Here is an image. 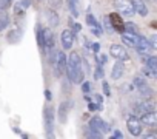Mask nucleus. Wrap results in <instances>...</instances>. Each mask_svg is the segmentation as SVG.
<instances>
[{
  "label": "nucleus",
  "mask_w": 157,
  "mask_h": 139,
  "mask_svg": "<svg viewBox=\"0 0 157 139\" xmlns=\"http://www.w3.org/2000/svg\"><path fill=\"white\" fill-rule=\"evenodd\" d=\"M65 71L68 74V79L71 84H82L85 81V73H83V63L82 59L77 53H71L69 57L66 59V68Z\"/></svg>",
  "instance_id": "1"
},
{
  "label": "nucleus",
  "mask_w": 157,
  "mask_h": 139,
  "mask_svg": "<svg viewBox=\"0 0 157 139\" xmlns=\"http://www.w3.org/2000/svg\"><path fill=\"white\" fill-rule=\"evenodd\" d=\"M45 117V136L54 137V124H56V111L52 105H46L43 110Z\"/></svg>",
  "instance_id": "2"
},
{
  "label": "nucleus",
  "mask_w": 157,
  "mask_h": 139,
  "mask_svg": "<svg viewBox=\"0 0 157 139\" xmlns=\"http://www.w3.org/2000/svg\"><path fill=\"white\" fill-rule=\"evenodd\" d=\"M52 66H54V74L56 76H62L65 73V68H66V56L63 51H56L54 56L49 57Z\"/></svg>",
  "instance_id": "3"
},
{
  "label": "nucleus",
  "mask_w": 157,
  "mask_h": 139,
  "mask_svg": "<svg viewBox=\"0 0 157 139\" xmlns=\"http://www.w3.org/2000/svg\"><path fill=\"white\" fill-rule=\"evenodd\" d=\"M114 8L125 17H132V14H134L131 0H114Z\"/></svg>",
  "instance_id": "4"
},
{
  "label": "nucleus",
  "mask_w": 157,
  "mask_h": 139,
  "mask_svg": "<svg viewBox=\"0 0 157 139\" xmlns=\"http://www.w3.org/2000/svg\"><path fill=\"white\" fill-rule=\"evenodd\" d=\"M90 128L94 130V131H97V133H100L102 136H105V134L109 131V125H108L106 122H103L102 117H99V116H94V117L90 121Z\"/></svg>",
  "instance_id": "5"
},
{
  "label": "nucleus",
  "mask_w": 157,
  "mask_h": 139,
  "mask_svg": "<svg viewBox=\"0 0 157 139\" xmlns=\"http://www.w3.org/2000/svg\"><path fill=\"white\" fill-rule=\"evenodd\" d=\"M142 125L143 124L136 116H129L128 121H126V127H128V131L131 133V136H140L142 134Z\"/></svg>",
  "instance_id": "6"
},
{
  "label": "nucleus",
  "mask_w": 157,
  "mask_h": 139,
  "mask_svg": "<svg viewBox=\"0 0 157 139\" xmlns=\"http://www.w3.org/2000/svg\"><path fill=\"white\" fill-rule=\"evenodd\" d=\"M120 34H122L123 43L126 46H131V48H136V45L140 42V37H142V36H139V33H131V31H123Z\"/></svg>",
  "instance_id": "7"
},
{
  "label": "nucleus",
  "mask_w": 157,
  "mask_h": 139,
  "mask_svg": "<svg viewBox=\"0 0 157 139\" xmlns=\"http://www.w3.org/2000/svg\"><path fill=\"white\" fill-rule=\"evenodd\" d=\"M109 54L114 57V59H117V60H128V53H126V50L122 46V45H119V43H114V45H111V48H109Z\"/></svg>",
  "instance_id": "8"
},
{
  "label": "nucleus",
  "mask_w": 157,
  "mask_h": 139,
  "mask_svg": "<svg viewBox=\"0 0 157 139\" xmlns=\"http://www.w3.org/2000/svg\"><path fill=\"white\" fill-rule=\"evenodd\" d=\"M43 43H45V53L51 54L54 50V34L51 30H43Z\"/></svg>",
  "instance_id": "9"
},
{
  "label": "nucleus",
  "mask_w": 157,
  "mask_h": 139,
  "mask_svg": "<svg viewBox=\"0 0 157 139\" xmlns=\"http://www.w3.org/2000/svg\"><path fill=\"white\" fill-rule=\"evenodd\" d=\"M108 19H109V23H111V26H113V31H117V33H123V31H125V28H123L125 23L122 22L120 14L113 13V14L108 16Z\"/></svg>",
  "instance_id": "10"
},
{
  "label": "nucleus",
  "mask_w": 157,
  "mask_h": 139,
  "mask_svg": "<svg viewBox=\"0 0 157 139\" xmlns=\"http://www.w3.org/2000/svg\"><path fill=\"white\" fill-rule=\"evenodd\" d=\"M62 45L65 50H71V46L74 45V31L72 30H65L62 31Z\"/></svg>",
  "instance_id": "11"
},
{
  "label": "nucleus",
  "mask_w": 157,
  "mask_h": 139,
  "mask_svg": "<svg viewBox=\"0 0 157 139\" xmlns=\"http://www.w3.org/2000/svg\"><path fill=\"white\" fill-rule=\"evenodd\" d=\"M142 124L148 125V127H155L157 125V113L155 111H148V113H143L142 114V119H140Z\"/></svg>",
  "instance_id": "12"
},
{
  "label": "nucleus",
  "mask_w": 157,
  "mask_h": 139,
  "mask_svg": "<svg viewBox=\"0 0 157 139\" xmlns=\"http://www.w3.org/2000/svg\"><path fill=\"white\" fill-rule=\"evenodd\" d=\"M136 50H137V53L140 54V56H149V53H151V45L148 43V40L145 39V37H140V42L136 45Z\"/></svg>",
  "instance_id": "13"
},
{
  "label": "nucleus",
  "mask_w": 157,
  "mask_h": 139,
  "mask_svg": "<svg viewBox=\"0 0 157 139\" xmlns=\"http://www.w3.org/2000/svg\"><path fill=\"white\" fill-rule=\"evenodd\" d=\"M131 3H132L134 13H137V14L142 16V17L148 16V8H146V5H145L143 0H131Z\"/></svg>",
  "instance_id": "14"
},
{
  "label": "nucleus",
  "mask_w": 157,
  "mask_h": 139,
  "mask_svg": "<svg viewBox=\"0 0 157 139\" xmlns=\"http://www.w3.org/2000/svg\"><path fill=\"white\" fill-rule=\"evenodd\" d=\"M123 73H125L123 60H117V62L114 63V66H113V71H111V77L117 81V79H120V77L123 76Z\"/></svg>",
  "instance_id": "15"
},
{
  "label": "nucleus",
  "mask_w": 157,
  "mask_h": 139,
  "mask_svg": "<svg viewBox=\"0 0 157 139\" xmlns=\"http://www.w3.org/2000/svg\"><path fill=\"white\" fill-rule=\"evenodd\" d=\"M46 19H48V23H49L51 28H56V26H59V23H60L59 13H57L56 10H48V11H46Z\"/></svg>",
  "instance_id": "16"
},
{
  "label": "nucleus",
  "mask_w": 157,
  "mask_h": 139,
  "mask_svg": "<svg viewBox=\"0 0 157 139\" xmlns=\"http://www.w3.org/2000/svg\"><path fill=\"white\" fill-rule=\"evenodd\" d=\"M69 107H71L69 102H62V104L59 105V122H60V124H65V122H66Z\"/></svg>",
  "instance_id": "17"
},
{
  "label": "nucleus",
  "mask_w": 157,
  "mask_h": 139,
  "mask_svg": "<svg viewBox=\"0 0 157 139\" xmlns=\"http://www.w3.org/2000/svg\"><path fill=\"white\" fill-rule=\"evenodd\" d=\"M29 3H31V0H23V2H19V3L16 5V8H14V14H16V16H20V14L23 16L25 11L28 10Z\"/></svg>",
  "instance_id": "18"
},
{
  "label": "nucleus",
  "mask_w": 157,
  "mask_h": 139,
  "mask_svg": "<svg viewBox=\"0 0 157 139\" xmlns=\"http://www.w3.org/2000/svg\"><path fill=\"white\" fill-rule=\"evenodd\" d=\"M137 110L143 114V113H148V111H154V102L152 101H149V99H145V102H142L139 107H137Z\"/></svg>",
  "instance_id": "19"
},
{
  "label": "nucleus",
  "mask_w": 157,
  "mask_h": 139,
  "mask_svg": "<svg viewBox=\"0 0 157 139\" xmlns=\"http://www.w3.org/2000/svg\"><path fill=\"white\" fill-rule=\"evenodd\" d=\"M37 43L42 53H45V43H43V28L40 25H37Z\"/></svg>",
  "instance_id": "20"
},
{
  "label": "nucleus",
  "mask_w": 157,
  "mask_h": 139,
  "mask_svg": "<svg viewBox=\"0 0 157 139\" xmlns=\"http://www.w3.org/2000/svg\"><path fill=\"white\" fill-rule=\"evenodd\" d=\"M145 65L149 66L151 70H155V71H157V57L155 56H148L145 59Z\"/></svg>",
  "instance_id": "21"
},
{
  "label": "nucleus",
  "mask_w": 157,
  "mask_h": 139,
  "mask_svg": "<svg viewBox=\"0 0 157 139\" xmlns=\"http://www.w3.org/2000/svg\"><path fill=\"white\" fill-rule=\"evenodd\" d=\"M142 73L145 74V77H149V79H155V76H157V71H155V70H151L149 66H143L142 68Z\"/></svg>",
  "instance_id": "22"
},
{
  "label": "nucleus",
  "mask_w": 157,
  "mask_h": 139,
  "mask_svg": "<svg viewBox=\"0 0 157 139\" xmlns=\"http://www.w3.org/2000/svg\"><path fill=\"white\" fill-rule=\"evenodd\" d=\"M6 39H8V42H10V43H17V42H19V39H20V33H19L17 30H16V31H11V33L8 34V37H6Z\"/></svg>",
  "instance_id": "23"
},
{
  "label": "nucleus",
  "mask_w": 157,
  "mask_h": 139,
  "mask_svg": "<svg viewBox=\"0 0 157 139\" xmlns=\"http://www.w3.org/2000/svg\"><path fill=\"white\" fill-rule=\"evenodd\" d=\"M10 25V17L8 16H0V33L5 31Z\"/></svg>",
  "instance_id": "24"
},
{
  "label": "nucleus",
  "mask_w": 157,
  "mask_h": 139,
  "mask_svg": "<svg viewBox=\"0 0 157 139\" xmlns=\"http://www.w3.org/2000/svg\"><path fill=\"white\" fill-rule=\"evenodd\" d=\"M145 85H148V82H146V77L143 79V77H140V76H137L136 79H134V87L139 90V88H142V87H145Z\"/></svg>",
  "instance_id": "25"
},
{
  "label": "nucleus",
  "mask_w": 157,
  "mask_h": 139,
  "mask_svg": "<svg viewBox=\"0 0 157 139\" xmlns=\"http://www.w3.org/2000/svg\"><path fill=\"white\" fill-rule=\"evenodd\" d=\"M75 3H77V2H74V0H68V8H69V11H71V14H72L74 17L78 16V11H77V8H75Z\"/></svg>",
  "instance_id": "26"
},
{
  "label": "nucleus",
  "mask_w": 157,
  "mask_h": 139,
  "mask_svg": "<svg viewBox=\"0 0 157 139\" xmlns=\"http://www.w3.org/2000/svg\"><path fill=\"white\" fill-rule=\"evenodd\" d=\"M123 28H125V31H131V33H137V31H139L137 25H134V23H131V22H126V23L123 25Z\"/></svg>",
  "instance_id": "27"
},
{
  "label": "nucleus",
  "mask_w": 157,
  "mask_h": 139,
  "mask_svg": "<svg viewBox=\"0 0 157 139\" xmlns=\"http://www.w3.org/2000/svg\"><path fill=\"white\" fill-rule=\"evenodd\" d=\"M10 5H11V0H0V11L8 10Z\"/></svg>",
  "instance_id": "28"
},
{
  "label": "nucleus",
  "mask_w": 157,
  "mask_h": 139,
  "mask_svg": "<svg viewBox=\"0 0 157 139\" xmlns=\"http://www.w3.org/2000/svg\"><path fill=\"white\" fill-rule=\"evenodd\" d=\"M148 43L151 45V48H152V50H155V48H157V36H155V34H152V36L149 37Z\"/></svg>",
  "instance_id": "29"
},
{
  "label": "nucleus",
  "mask_w": 157,
  "mask_h": 139,
  "mask_svg": "<svg viewBox=\"0 0 157 139\" xmlns=\"http://www.w3.org/2000/svg\"><path fill=\"white\" fill-rule=\"evenodd\" d=\"M85 136H88V137H103L100 133H97V131H94V130H91V128L86 131V134H85Z\"/></svg>",
  "instance_id": "30"
},
{
  "label": "nucleus",
  "mask_w": 157,
  "mask_h": 139,
  "mask_svg": "<svg viewBox=\"0 0 157 139\" xmlns=\"http://www.w3.org/2000/svg\"><path fill=\"white\" fill-rule=\"evenodd\" d=\"M49 6H52V10H57L62 6V0H49Z\"/></svg>",
  "instance_id": "31"
},
{
  "label": "nucleus",
  "mask_w": 157,
  "mask_h": 139,
  "mask_svg": "<svg viewBox=\"0 0 157 139\" xmlns=\"http://www.w3.org/2000/svg\"><path fill=\"white\" fill-rule=\"evenodd\" d=\"M86 22H88L91 26H97V25H99V23H97V20H96L91 14H88V16H86Z\"/></svg>",
  "instance_id": "32"
},
{
  "label": "nucleus",
  "mask_w": 157,
  "mask_h": 139,
  "mask_svg": "<svg viewBox=\"0 0 157 139\" xmlns=\"http://www.w3.org/2000/svg\"><path fill=\"white\" fill-rule=\"evenodd\" d=\"M102 76H103V70H102V65H99V63H97V71L94 73V77H96V79H100Z\"/></svg>",
  "instance_id": "33"
},
{
  "label": "nucleus",
  "mask_w": 157,
  "mask_h": 139,
  "mask_svg": "<svg viewBox=\"0 0 157 139\" xmlns=\"http://www.w3.org/2000/svg\"><path fill=\"white\" fill-rule=\"evenodd\" d=\"M96 59H97L99 65H103V63L106 62V59H108V57H106V56H103V54H97V56H96Z\"/></svg>",
  "instance_id": "34"
},
{
  "label": "nucleus",
  "mask_w": 157,
  "mask_h": 139,
  "mask_svg": "<svg viewBox=\"0 0 157 139\" xmlns=\"http://www.w3.org/2000/svg\"><path fill=\"white\" fill-rule=\"evenodd\" d=\"M102 88H103V93H105L106 96H109V94H111V88H109L108 82H103V84H102Z\"/></svg>",
  "instance_id": "35"
},
{
  "label": "nucleus",
  "mask_w": 157,
  "mask_h": 139,
  "mask_svg": "<svg viewBox=\"0 0 157 139\" xmlns=\"http://www.w3.org/2000/svg\"><path fill=\"white\" fill-rule=\"evenodd\" d=\"M105 28L108 30V33H113V26H111V23H109V19H108V16L105 17Z\"/></svg>",
  "instance_id": "36"
},
{
  "label": "nucleus",
  "mask_w": 157,
  "mask_h": 139,
  "mask_svg": "<svg viewBox=\"0 0 157 139\" xmlns=\"http://www.w3.org/2000/svg\"><path fill=\"white\" fill-rule=\"evenodd\" d=\"M82 91L83 93H90V82H82Z\"/></svg>",
  "instance_id": "37"
},
{
  "label": "nucleus",
  "mask_w": 157,
  "mask_h": 139,
  "mask_svg": "<svg viewBox=\"0 0 157 139\" xmlns=\"http://www.w3.org/2000/svg\"><path fill=\"white\" fill-rule=\"evenodd\" d=\"M93 34H96V36H102V30H100L99 25H97V26H93Z\"/></svg>",
  "instance_id": "38"
},
{
  "label": "nucleus",
  "mask_w": 157,
  "mask_h": 139,
  "mask_svg": "<svg viewBox=\"0 0 157 139\" xmlns=\"http://www.w3.org/2000/svg\"><path fill=\"white\" fill-rule=\"evenodd\" d=\"M94 102H97V107L102 108V97L100 96H94Z\"/></svg>",
  "instance_id": "39"
},
{
  "label": "nucleus",
  "mask_w": 157,
  "mask_h": 139,
  "mask_svg": "<svg viewBox=\"0 0 157 139\" xmlns=\"http://www.w3.org/2000/svg\"><path fill=\"white\" fill-rule=\"evenodd\" d=\"M93 50H94V51H96V53H99V50H100V45H99V43H97V42H96V43H94V45H93Z\"/></svg>",
  "instance_id": "40"
},
{
  "label": "nucleus",
  "mask_w": 157,
  "mask_h": 139,
  "mask_svg": "<svg viewBox=\"0 0 157 139\" xmlns=\"http://www.w3.org/2000/svg\"><path fill=\"white\" fill-rule=\"evenodd\" d=\"M45 97H46L48 101H51V91H48V90H46V91H45Z\"/></svg>",
  "instance_id": "41"
},
{
  "label": "nucleus",
  "mask_w": 157,
  "mask_h": 139,
  "mask_svg": "<svg viewBox=\"0 0 157 139\" xmlns=\"http://www.w3.org/2000/svg\"><path fill=\"white\" fill-rule=\"evenodd\" d=\"M114 137H120V139H122V137H123V134H122L120 131H114Z\"/></svg>",
  "instance_id": "42"
},
{
  "label": "nucleus",
  "mask_w": 157,
  "mask_h": 139,
  "mask_svg": "<svg viewBox=\"0 0 157 139\" xmlns=\"http://www.w3.org/2000/svg\"><path fill=\"white\" fill-rule=\"evenodd\" d=\"M145 137H148V139L149 137H157V134H145Z\"/></svg>",
  "instance_id": "43"
},
{
  "label": "nucleus",
  "mask_w": 157,
  "mask_h": 139,
  "mask_svg": "<svg viewBox=\"0 0 157 139\" xmlns=\"http://www.w3.org/2000/svg\"><path fill=\"white\" fill-rule=\"evenodd\" d=\"M11 2H13V0H11Z\"/></svg>",
  "instance_id": "44"
}]
</instances>
